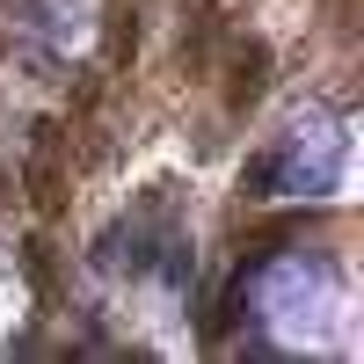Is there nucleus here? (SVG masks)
Returning <instances> with one entry per match:
<instances>
[{"label": "nucleus", "instance_id": "1", "mask_svg": "<svg viewBox=\"0 0 364 364\" xmlns=\"http://www.w3.org/2000/svg\"><path fill=\"white\" fill-rule=\"evenodd\" d=\"M262 87H269V44H240V51H233V87H226V102L248 109Z\"/></svg>", "mask_w": 364, "mask_h": 364}, {"label": "nucleus", "instance_id": "2", "mask_svg": "<svg viewBox=\"0 0 364 364\" xmlns=\"http://www.w3.org/2000/svg\"><path fill=\"white\" fill-rule=\"evenodd\" d=\"M277 175H284V161L277 154H262L248 175H240V197H248V204H269V190H277Z\"/></svg>", "mask_w": 364, "mask_h": 364}]
</instances>
